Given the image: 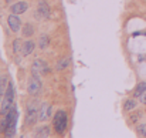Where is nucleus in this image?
Instances as JSON below:
<instances>
[{
	"label": "nucleus",
	"mask_w": 146,
	"mask_h": 138,
	"mask_svg": "<svg viewBox=\"0 0 146 138\" xmlns=\"http://www.w3.org/2000/svg\"><path fill=\"white\" fill-rule=\"evenodd\" d=\"M27 91L30 95L37 97L41 92V80H40V74L31 73L30 78H29V84H27Z\"/></svg>",
	"instance_id": "3"
},
{
	"label": "nucleus",
	"mask_w": 146,
	"mask_h": 138,
	"mask_svg": "<svg viewBox=\"0 0 146 138\" xmlns=\"http://www.w3.org/2000/svg\"><path fill=\"white\" fill-rule=\"evenodd\" d=\"M7 24H9V29H10L11 31H14V33L20 31V29H21V21H20V19L17 17V14H14V13H11V14L7 17Z\"/></svg>",
	"instance_id": "6"
},
{
	"label": "nucleus",
	"mask_w": 146,
	"mask_h": 138,
	"mask_svg": "<svg viewBox=\"0 0 146 138\" xmlns=\"http://www.w3.org/2000/svg\"><path fill=\"white\" fill-rule=\"evenodd\" d=\"M31 73H36V74H40V76L48 74L50 73L48 64L44 60H41V58H36L34 63H33V67H31Z\"/></svg>",
	"instance_id": "5"
},
{
	"label": "nucleus",
	"mask_w": 146,
	"mask_h": 138,
	"mask_svg": "<svg viewBox=\"0 0 146 138\" xmlns=\"http://www.w3.org/2000/svg\"><path fill=\"white\" fill-rule=\"evenodd\" d=\"M27 9H29V4L26 1H17V3H13L10 6V10L14 14H21V13L27 11Z\"/></svg>",
	"instance_id": "8"
},
{
	"label": "nucleus",
	"mask_w": 146,
	"mask_h": 138,
	"mask_svg": "<svg viewBox=\"0 0 146 138\" xmlns=\"http://www.w3.org/2000/svg\"><path fill=\"white\" fill-rule=\"evenodd\" d=\"M13 51H14V53L21 51V50H20V40H14V42H13Z\"/></svg>",
	"instance_id": "21"
},
{
	"label": "nucleus",
	"mask_w": 146,
	"mask_h": 138,
	"mask_svg": "<svg viewBox=\"0 0 146 138\" xmlns=\"http://www.w3.org/2000/svg\"><path fill=\"white\" fill-rule=\"evenodd\" d=\"M3 98L9 100V101H14V87H13V83H9L7 84V88L4 91V95Z\"/></svg>",
	"instance_id": "11"
},
{
	"label": "nucleus",
	"mask_w": 146,
	"mask_h": 138,
	"mask_svg": "<svg viewBox=\"0 0 146 138\" xmlns=\"http://www.w3.org/2000/svg\"><path fill=\"white\" fill-rule=\"evenodd\" d=\"M54 128H55V133L57 134H64L65 130H67V125H68V115L64 110H60L55 113L54 115Z\"/></svg>",
	"instance_id": "2"
},
{
	"label": "nucleus",
	"mask_w": 146,
	"mask_h": 138,
	"mask_svg": "<svg viewBox=\"0 0 146 138\" xmlns=\"http://www.w3.org/2000/svg\"><path fill=\"white\" fill-rule=\"evenodd\" d=\"M9 113L6 115H3V118L0 120V134H4L6 133V128H7V124H9Z\"/></svg>",
	"instance_id": "17"
},
{
	"label": "nucleus",
	"mask_w": 146,
	"mask_h": 138,
	"mask_svg": "<svg viewBox=\"0 0 146 138\" xmlns=\"http://www.w3.org/2000/svg\"><path fill=\"white\" fill-rule=\"evenodd\" d=\"M41 19H48L50 17V6L46 0H38V9L36 13Z\"/></svg>",
	"instance_id": "7"
},
{
	"label": "nucleus",
	"mask_w": 146,
	"mask_h": 138,
	"mask_svg": "<svg viewBox=\"0 0 146 138\" xmlns=\"http://www.w3.org/2000/svg\"><path fill=\"white\" fill-rule=\"evenodd\" d=\"M34 48H36L34 42H31V40H26V42L23 43V46H21V53H23L24 57H27V56H30V54L34 51Z\"/></svg>",
	"instance_id": "10"
},
{
	"label": "nucleus",
	"mask_w": 146,
	"mask_h": 138,
	"mask_svg": "<svg viewBox=\"0 0 146 138\" xmlns=\"http://www.w3.org/2000/svg\"><path fill=\"white\" fill-rule=\"evenodd\" d=\"M9 124H7V128H6V133L4 135L6 137H13L16 134V124H17V110H16V105H13V108L9 111Z\"/></svg>",
	"instance_id": "4"
},
{
	"label": "nucleus",
	"mask_w": 146,
	"mask_h": 138,
	"mask_svg": "<svg viewBox=\"0 0 146 138\" xmlns=\"http://www.w3.org/2000/svg\"><path fill=\"white\" fill-rule=\"evenodd\" d=\"M40 115V108L37 105V101H33L27 105L26 108V118H24V125L26 127H31L37 123Z\"/></svg>",
	"instance_id": "1"
},
{
	"label": "nucleus",
	"mask_w": 146,
	"mask_h": 138,
	"mask_svg": "<svg viewBox=\"0 0 146 138\" xmlns=\"http://www.w3.org/2000/svg\"><path fill=\"white\" fill-rule=\"evenodd\" d=\"M145 92H146V83L142 81V83H139V84L136 86V88H135V91H133V97H142Z\"/></svg>",
	"instance_id": "13"
},
{
	"label": "nucleus",
	"mask_w": 146,
	"mask_h": 138,
	"mask_svg": "<svg viewBox=\"0 0 146 138\" xmlns=\"http://www.w3.org/2000/svg\"><path fill=\"white\" fill-rule=\"evenodd\" d=\"M48 43H50V37L47 34H43L41 37H40V42H38V46L41 50H46L47 47H48Z\"/></svg>",
	"instance_id": "18"
},
{
	"label": "nucleus",
	"mask_w": 146,
	"mask_h": 138,
	"mask_svg": "<svg viewBox=\"0 0 146 138\" xmlns=\"http://www.w3.org/2000/svg\"><path fill=\"white\" fill-rule=\"evenodd\" d=\"M136 131H138V134H139V135H142V137H146V124H142V125H139Z\"/></svg>",
	"instance_id": "20"
},
{
	"label": "nucleus",
	"mask_w": 146,
	"mask_h": 138,
	"mask_svg": "<svg viewBox=\"0 0 146 138\" xmlns=\"http://www.w3.org/2000/svg\"><path fill=\"white\" fill-rule=\"evenodd\" d=\"M141 101H142L143 104H146V92L143 94V95H142V97H141Z\"/></svg>",
	"instance_id": "22"
},
{
	"label": "nucleus",
	"mask_w": 146,
	"mask_h": 138,
	"mask_svg": "<svg viewBox=\"0 0 146 138\" xmlns=\"http://www.w3.org/2000/svg\"><path fill=\"white\" fill-rule=\"evenodd\" d=\"M51 115V107H50L48 102H43L40 105V115H38V120L40 121H47Z\"/></svg>",
	"instance_id": "9"
},
{
	"label": "nucleus",
	"mask_w": 146,
	"mask_h": 138,
	"mask_svg": "<svg viewBox=\"0 0 146 138\" xmlns=\"http://www.w3.org/2000/svg\"><path fill=\"white\" fill-rule=\"evenodd\" d=\"M136 107V101L135 100H126L125 101V104H123V108H125V111H131V110H133Z\"/></svg>",
	"instance_id": "19"
},
{
	"label": "nucleus",
	"mask_w": 146,
	"mask_h": 138,
	"mask_svg": "<svg viewBox=\"0 0 146 138\" xmlns=\"http://www.w3.org/2000/svg\"><path fill=\"white\" fill-rule=\"evenodd\" d=\"M7 84H9V77L7 76H0V100L4 95V91L7 88Z\"/></svg>",
	"instance_id": "12"
},
{
	"label": "nucleus",
	"mask_w": 146,
	"mask_h": 138,
	"mask_svg": "<svg viewBox=\"0 0 146 138\" xmlns=\"http://www.w3.org/2000/svg\"><path fill=\"white\" fill-rule=\"evenodd\" d=\"M33 34H34V27H33V24L27 23V24L23 27V36H24V37H31Z\"/></svg>",
	"instance_id": "16"
},
{
	"label": "nucleus",
	"mask_w": 146,
	"mask_h": 138,
	"mask_svg": "<svg viewBox=\"0 0 146 138\" xmlns=\"http://www.w3.org/2000/svg\"><path fill=\"white\" fill-rule=\"evenodd\" d=\"M50 127L48 125H43V127H40V128H37V131H36V135L37 137H50Z\"/></svg>",
	"instance_id": "14"
},
{
	"label": "nucleus",
	"mask_w": 146,
	"mask_h": 138,
	"mask_svg": "<svg viewBox=\"0 0 146 138\" xmlns=\"http://www.w3.org/2000/svg\"><path fill=\"white\" fill-rule=\"evenodd\" d=\"M70 63H71V58H70V57H67V58H64V60H60V61L57 63V66H55V70H57V71H61V70H64L65 67H68Z\"/></svg>",
	"instance_id": "15"
}]
</instances>
